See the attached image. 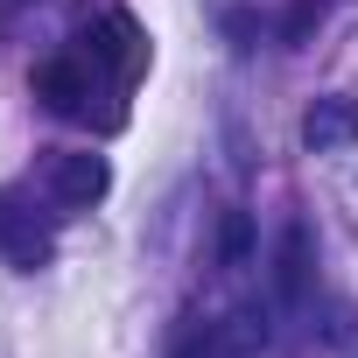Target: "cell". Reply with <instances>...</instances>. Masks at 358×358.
<instances>
[{
	"label": "cell",
	"instance_id": "6",
	"mask_svg": "<svg viewBox=\"0 0 358 358\" xmlns=\"http://www.w3.org/2000/svg\"><path fill=\"white\" fill-rule=\"evenodd\" d=\"M309 267H316V260H309V225L295 218V225H281V239H274V302L295 309V302L309 295Z\"/></svg>",
	"mask_w": 358,
	"mask_h": 358
},
{
	"label": "cell",
	"instance_id": "3",
	"mask_svg": "<svg viewBox=\"0 0 358 358\" xmlns=\"http://www.w3.org/2000/svg\"><path fill=\"white\" fill-rule=\"evenodd\" d=\"M0 253H8L22 274H36V267H50V232L36 225V211L22 204V190H0Z\"/></svg>",
	"mask_w": 358,
	"mask_h": 358
},
{
	"label": "cell",
	"instance_id": "4",
	"mask_svg": "<svg viewBox=\"0 0 358 358\" xmlns=\"http://www.w3.org/2000/svg\"><path fill=\"white\" fill-rule=\"evenodd\" d=\"M351 141H358V99L330 92V99H316V106L302 113V148H309V155H344Z\"/></svg>",
	"mask_w": 358,
	"mask_h": 358
},
{
	"label": "cell",
	"instance_id": "9",
	"mask_svg": "<svg viewBox=\"0 0 358 358\" xmlns=\"http://www.w3.org/2000/svg\"><path fill=\"white\" fill-rule=\"evenodd\" d=\"M176 358H218V330H190L176 344Z\"/></svg>",
	"mask_w": 358,
	"mask_h": 358
},
{
	"label": "cell",
	"instance_id": "7",
	"mask_svg": "<svg viewBox=\"0 0 358 358\" xmlns=\"http://www.w3.org/2000/svg\"><path fill=\"white\" fill-rule=\"evenodd\" d=\"M218 260H225V267H246V260H253V218H246V211H225V232H218Z\"/></svg>",
	"mask_w": 358,
	"mask_h": 358
},
{
	"label": "cell",
	"instance_id": "5",
	"mask_svg": "<svg viewBox=\"0 0 358 358\" xmlns=\"http://www.w3.org/2000/svg\"><path fill=\"white\" fill-rule=\"evenodd\" d=\"M36 99H43L50 113H85V99H92V64H85V57H50V64H36Z\"/></svg>",
	"mask_w": 358,
	"mask_h": 358
},
{
	"label": "cell",
	"instance_id": "8",
	"mask_svg": "<svg viewBox=\"0 0 358 358\" xmlns=\"http://www.w3.org/2000/svg\"><path fill=\"white\" fill-rule=\"evenodd\" d=\"M323 15H330V0H288V15H281V43H288V50H302V43H309V29H316Z\"/></svg>",
	"mask_w": 358,
	"mask_h": 358
},
{
	"label": "cell",
	"instance_id": "1",
	"mask_svg": "<svg viewBox=\"0 0 358 358\" xmlns=\"http://www.w3.org/2000/svg\"><path fill=\"white\" fill-rule=\"evenodd\" d=\"M92 71H113L120 85H134L141 71H148V36H141V22L134 15H99L92 29H85V50H78Z\"/></svg>",
	"mask_w": 358,
	"mask_h": 358
},
{
	"label": "cell",
	"instance_id": "2",
	"mask_svg": "<svg viewBox=\"0 0 358 358\" xmlns=\"http://www.w3.org/2000/svg\"><path fill=\"white\" fill-rule=\"evenodd\" d=\"M43 190H50V204H64V211H92L106 190H113V169H106V155H50L43 162Z\"/></svg>",
	"mask_w": 358,
	"mask_h": 358
}]
</instances>
